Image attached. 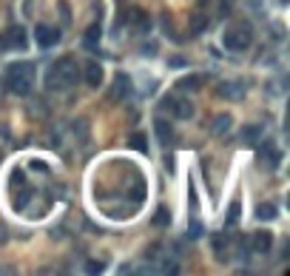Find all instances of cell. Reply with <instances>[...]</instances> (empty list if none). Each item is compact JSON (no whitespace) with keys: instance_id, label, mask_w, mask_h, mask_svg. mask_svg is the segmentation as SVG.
<instances>
[{"instance_id":"6","label":"cell","mask_w":290,"mask_h":276,"mask_svg":"<svg viewBox=\"0 0 290 276\" xmlns=\"http://www.w3.org/2000/svg\"><path fill=\"white\" fill-rule=\"evenodd\" d=\"M165 105L173 108V114H177L179 120H191L194 117V105L188 103V100H177V103H173V97H165Z\"/></svg>"},{"instance_id":"14","label":"cell","mask_w":290,"mask_h":276,"mask_svg":"<svg viewBox=\"0 0 290 276\" xmlns=\"http://www.w3.org/2000/svg\"><path fill=\"white\" fill-rule=\"evenodd\" d=\"M259 137H262V125H247V128L242 131V142H247V145H253Z\"/></svg>"},{"instance_id":"2","label":"cell","mask_w":290,"mask_h":276,"mask_svg":"<svg viewBox=\"0 0 290 276\" xmlns=\"http://www.w3.org/2000/svg\"><path fill=\"white\" fill-rule=\"evenodd\" d=\"M77 66L71 57H66V60L54 63V66L49 68V74H46V86L49 88H66V86H74L77 83Z\"/></svg>"},{"instance_id":"21","label":"cell","mask_w":290,"mask_h":276,"mask_svg":"<svg viewBox=\"0 0 290 276\" xmlns=\"http://www.w3.org/2000/svg\"><path fill=\"white\" fill-rule=\"evenodd\" d=\"M199 86H202L199 77H185V83H182V88H199Z\"/></svg>"},{"instance_id":"7","label":"cell","mask_w":290,"mask_h":276,"mask_svg":"<svg viewBox=\"0 0 290 276\" xmlns=\"http://www.w3.org/2000/svg\"><path fill=\"white\" fill-rule=\"evenodd\" d=\"M219 94L228 97V100H239V97H245V83H239V80L222 83V86H219Z\"/></svg>"},{"instance_id":"15","label":"cell","mask_w":290,"mask_h":276,"mask_svg":"<svg viewBox=\"0 0 290 276\" xmlns=\"http://www.w3.org/2000/svg\"><path fill=\"white\" fill-rule=\"evenodd\" d=\"M134 23L140 26V31H151V17L145 12H134Z\"/></svg>"},{"instance_id":"19","label":"cell","mask_w":290,"mask_h":276,"mask_svg":"<svg viewBox=\"0 0 290 276\" xmlns=\"http://www.w3.org/2000/svg\"><path fill=\"white\" fill-rule=\"evenodd\" d=\"M168 222H171V216H168V208H160V211H157V225L165 228Z\"/></svg>"},{"instance_id":"16","label":"cell","mask_w":290,"mask_h":276,"mask_svg":"<svg viewBox=\"0 0 290 276\" xmlns=\"http://www.w3.org/2000/svg\"><path fill=\"white\" fill-rule=\"evenodd\" d=\"M145 145H148V140H145V134H131V148H137V151H145Z\"/></svg>"},{"instance_id":"20","label":"cell","mask_w":290,"mask_h":276,"mask_svg":"<svg viewBox=\"0 0 290 276\" xmlns=\"http://www.w3.org/2000/svg\"><path fill=\"white\" fill-rule=\"evenodd\" d=\"M191 26H194V31H202V29H205V26H208V20H205V17H202V14H197V17H194V20H191Z\"/></svg>"},{"instance_id":"3","label":"cell","mask_w":290,"mask_h":276,"mask_svg":"<svg viewBox=\"0 0 290 276\" xmlns=\"http://www.w3.org/2000/svg\"><path fill=\"white\" fill-rule=\"evenodd\" d=\"M222 43L228 46L230 51H245L247 46H250V26H247V23H236V26H230V29L225 31Z\"/></svg>"},{"instance_id":"23","label":"cell","mask_w":290,"mask_h":276,"mask_svg":"<svg viewBox=\"0 0 290 276\" xmlns=\"http://www.w3.org/2000/svg\"><path fill=\"white\" fill-rule=\"evenodd\" d=\"M199 3H205V0H199Z\"/></svg>"},{"instance_id":"13","label":"cell","mask_w":290,"mask_h":276,"mask_svg":"<svg viewBox=\"0 0 290 276\" xmlns=\"http://www.w3.org/2000/svg\"><path fill=\"white\" fill-rule=\"evenodd\" d=\"M230 123H234V120H230V114L216 117V120H214V134H228V131H230Z\"/></svg>"},{"instance_id":"18","label":"cell","mask_w":290,"mask_h":276,"mask_svg":"<svg viewBox=\"0 0 290 276\" xmlns=\"http://www.w3.org/2000/svg\"><path fill=\"white\" fill-rule=\"evenodd\" d=\"M236 219H239V199H234V203H230V208H228V222L234 225Z\"/></svg>"},{"instance_id":"4","label":"cell","mask_w":290,"mask_h":276,"mask_svg":"<svg viewBox=\"0 0 290 276\" xmlns=\"http://www.w3.org/2000/svg\"><path fill=\"white\" fill-rule=\"evenodd\" d=\"M128 86H131V80L125 77L123 71H120L117 77H114L111 88H108V100H111V103H123V100H125V94H128Z\"/></svg>"},{"instance_id":"1","label":"cell","mask_w":290,"mask_h":276,"mask_svg":"<svg viewBox=\"0 0 290 276\" xmlns=\"http://www.w3.org/2000/svg\"><path fill=\"white\" fill-rule=\"evenodd\" d=\"M31 80H34V66H31V63H12V66L6 68L9 91L20 94V97H26V94L31 91Z\"/></svg>"},{"instance_id":"5","label":"cell","mask_w":290,"mask_h":276,"mask_svg":"<svg viewBox=\"0 0 290 276\" xmlns=\"http://www.w3.org/2000/svg\"><path fill=\"white\" fill-rule=\"evenodd\" d=\"M34 40H37L40 49H49V46L60 43V29H51V26H37V31H34Z\"/></svg>"},{"instance_id":"22","label":"cell","mask_w":290,"mask_h":276,"mask_svg":"<svg viewBox=\"0 0 290 276\" xmlns=\"http://www.w3.org/2000/svg\"><path fill=\"white\" fill-rule=\"evenodd\" d=\"M199 233H202V225H199V222H191V236H199Z\"/></svg>"},{"instance_id":"9","label":"cell","mask_w":290,"mask_h":276,"mask_svg":"<svg viewBox=\"0 0 290 276\" xmlns=\"http://www.w3.org/2000/svg\"><path fill=\"white\" fill-rule=\"evenodd\" d=\"M3 46L23 51V49H26V34H23V29H12V31H9V34L3 37Z\"/></svg>"},{"instance_id":"12","label":"cell","mask_w":290,"mask_h":276,"mask_svg":"<svg viewBox=\"0 0 290 276\" xmlns=\"http://www.w3.org/2000/svg\"><path fill=\"white\" fill-rule=\"evenodd\" d=\"M273 216H276V205L273 203H259L256 205V219H273Z\"/></svg>"},{"instance_id":"11","label":"cell","mask_w":290,"mask_h":276,"mask_svg":"<svg viewBox=\"0 0 290 276\" xmlns=\"http://www.w3.org/2000/svg\"><path fill=\"white\" fill-rule=\"evenodd\" d=\"M86 80H88V86L91 88H97L100 83H103V68H100L97 63H88L86 66Z\"/></svg>"},{"instance_id":"8","label":"cell","mask_w":290,"mask_h":276,"mask_svg":"<svg viewBox=\"0 0 290 276\" xmlns=\"http://www.w3.org/2000/svg\"><path fill=\"white\" fill-rule=\"evenodd\" d=\"M154 131H157V137H160L162 145H171V142H173V128H171V123H168V120H157Z\"/></svg>"},{"instance_id":"10","label":"cell","mask_w":290,"mask_h":276,"mask_svg":"<svg viewBox=\"0 0 290 276\" xmlns=\"http://www.w3.org/2000/svg\"><path fill=\"white\" fill-rule=\"evenodd\" d=\"M273 248V236L267 231H259V233H253V251H259V253H267Z\"/></svg>"},{"instance_id":"17","label":"cell","mask_w":290,"mask_h":276,"mask_svg":"<svg viewBox=\"0 0 290 276\" xmlns=\"http://www.w3.org/2000/svg\"><path fill=\"white\" fill-rule=\"evenodd\" d=\"M100 40V26H91V29H88V34H86V40H83V43H88V46H94Z\"/></svg>"}]
</instances>
